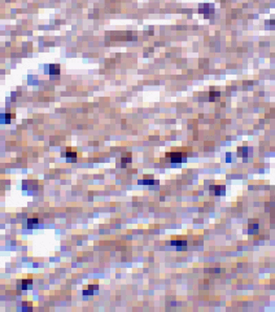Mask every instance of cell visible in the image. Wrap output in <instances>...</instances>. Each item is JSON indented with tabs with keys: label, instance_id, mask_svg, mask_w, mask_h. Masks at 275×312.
Wrapping results in <instances>:
<instances>
[{
	"label": "cell",
	"instance_id": "2",
	"mask_svg": "<svg viewBox=\"0 0 275 312\" xmlns=\"http://www.w3.org/2000/svg\"><path fill=\"white\" fill-rule=\"evenodd\" d=\"M32 285H33V280H32V277H28V279L19 281L17 284V288L19 290H28L30 288H32Z\"/></svg>",
	"mask_w": 275,
	"mask_h": 312
},
{
	"label": "cell",
	"instance_id": "15",
	"mask_svg": "<svg viewBox=\"0 0 275 312\" xmlns=\"http://www.w3.org/2000/svg\"><path fill=\"white\" fill-rule=\"evenodd\" d=\"M83 294H84V295H93V294H94V291H93L91 289H89V288L87 287V289H84V290H83Z\"/></svg>",
	"mask_w": 275,
	"mask_h": 312
},
{
	"label": "cell",
	"instance_id": "1",
	"mask_svg": "<svg viewBox=\"0 0 275 312\" xmlns=\"http://www.w3.org/2000/svg\"><path fill=\"white\" fill-rule=\"evenodd\" d=\"M166 157L169 158L171 163H182L186 161V156L182 152H167Z\"/></svg>",
	"mask_w": 275,
	"mask_h": 312
},
{
	"label": "cell",
	"instance_id": "14",
	"mask_svg": "<svg viewBox=\"0 0 275 312\" xmlns=\"http://www.w3.org/2000/svg\"><path fill=\"white\" fill-rule=\"evenodd\" d=\"M219 92H210V94H209V99L211 100V101H213V98L214 97H219Z\"/></svg>",
	"mask_w": 275,
	"mask_h": 312
},
{
	"label": "cell",
	"instance_id": "9",
	"mask_svg": "<svg viewBox=\"0 0 275 312\" xmlns=\"http://www.w3.org/2000/svg\"><path fill=\"white\" fill-rule=\"evenodd\" d=\"M155 183V181L152 179H148V176H145V179L142 180V181H139V184H145V185H153Z\"/></svg>",
	"mask_w": 275,
	"mask_h": 312
},
{
	"label": "cell",
	"instance_id": "8",
	"mask_svg": "<svg viewBox=\"0 0 275 312\" xmlns=\"http://www.w3.org/2000/svg\"><path fill=\"white\" fill-rule=\"evenodd\" d=\"M39 223V220L37 217H32V219H28L27 220V227L28 228H35L34 226L37 225Z\"/></svg>",
	"mask_w": 275,
	"mask_h": 312
},
{
	"label": "cell",
	"instance_id": "18",
	"mask_svg": "<svg viewBox=\"0 0 275 312\" xmlns=\"http://www.w3.org/2000/svg\"><path fill=\"white\" fill-rule=\"evenodd\" d=\"M270 22H271V23H275V20H271Z\"/></svg>",
	"mask_w": 275,
	"mask_h": 312
},
{
	"label": "cell",
	"instance_id": "16",
	"mask_svg": "<svg viewBox=\"0 0 275 312\" xmlns=\"http://www.w3.org/2000/svg\"><path fill=\"white\" fill-rule=\"evenodd\" d=\"M88 288H89V289H91L93 291H95V290L99 289V286H98V285H89V286H88Z\"/></svg>",
	"mask_w": 275,
	"mask_h": 312
},
{
	"label": "cell",
	"instance_id": "3",
	"mask_svg": "<svg viewBox=\"0 0 275 312\" xmlns=\"http://www.w3.org/2000/svg\"><path fill=\"white\" fill-rule=\"evenodd\" d=\"M45 73H47L51 76H58L60 74V64H49L45 69Z\"/></svg>",
	"mask_w": 275,
	"mask_h": 312
},
{
	"label": "cell",
	"instance_id": "13",
	"mask_svg": "<svg viewBox=\"0 0 275 312\" xmlns=\"http://www.w3.org/2000/svg\"><path fill=\"white\" fill-rule=\"evenodd\" d=\"M126 163H131L130 155H128V157H123V158H122V164H123V165H125Z\"/></svg>",
	"mask_w": 275,
	"mask_h": 312
},
{
	"label": "cell",
	"instance_id": "11",
	"mask_svg": "<svg viewBox=\"0 0 275 312\" xmlns=\"http://www.w3.org/2000/svg\"><path fill=\"white\" fill-rule=\"evenodd\" d=\"M171 245L177 246V247H180V246H186L187 245V242L186 241H171Z\"/></svg>",
	"mask_w": 275,
	"mask_h": 312
},
{
	"label": "cell",
	"instance_id": "5",
	"mask_svg": "<svg viewBox=\"0 0 275 312\" xmlns=\"http://www.w3.org/2000/svg\"><path fill=\"white\" fill-rule=\"evenodd\" d=\"M15 114H1L0 116V120H1V123H10L12 121V119H15Z\"/></svg>",
	"mask_w": 275,
	"mask_h": 312
},
{
	"label": "cell",
	"instance_id": "7",
	"mask_svg": "<svg viewBox=\"0 0 275 312\" xmlns=\"http://www.w3.org/2000/svg\"><path fill=\"white\" fill-rule=\"evenodd\" d=\"M210 190H213L215 196H222L225 193V187L219 186V185H215V186L210 187Z\"/></svg>",
	"mask_w": 275,
	"mask_h": 312
},
{
	"label": "cell",
	"instance_id": "17",
	"mask_svg": "<svg viewBox=\"0 0 275 312\" xmlns=\"http://www.w3.org/2000/svg\"><path fill=\"white\" fill-rule=\"evenodd\" d=\"M230 157H231V156H230V154H227V155H226V158H228V160H227L228 162L231 161V160H230Z\"/></svg>",
	"mask_w": 275,
	"mask_h": 312
},
{
	"label": "cell",
	"instance_id": "4",
	"mask_svg": "<svg viewBox=\"0 0 275 312\" xmlns=\"http://www.w3.org/2000/svg\"><path fill=\"white\" fill-rule=\"evenodd\" d=\"M67 159H72V161H76V158H77V151L72 150V147H66V152L65 154H62V157H64Z\"/></svg>",
	"mask_w": 275,
	"mask_h": 312
},
{
	"label": "cell",
	"instance_id": "6",
	"mask_svg": "<svg viewBox=\"0 0 275 312\" xmlns=\"http://www.w3.org/2000/svg\"><path fill=\"white\" fill-rule=\"evenodd\" d=\"M210 12H213V5H210V4H200V13L209 14Z\"/></svg>",
	"mask_w": 275,
	"mask_h": 312
},
{
	"label": "cell",
	"instance_id": "12",
	"mask_svg": "<svg viewBox=\"0 0 275 312\" xmlns=\"http://www.w3.org/2000/svg\"><path fill=\"white\" fill-rule=\"evenodd\" d=\"M258 229V225L257 224H253V225H249V232L250 233H254L255 231H257Z\"/></svg>",
	"mask_w": 275,
	"mask_h": 312
},
{
	"label": "cell",
	"instance_id": "10",
	"mask_svg": "<svg viewBox=\"0 0 275 312\" xmlns=\"http://www.w3.org/2000/svg\"><path fill=\"white\" fill-rule=\"evenodd\" d=\"M237 150H238V154L237 155H238L239 157H243V158L245 157V158H246V157L248 156V147H239Z\"/></svg>",
	"mask_w": 275,
	"mask_h": 312
}]
</instances>
